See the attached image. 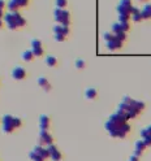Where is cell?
Listing matches in <instances>:
<instances>
[{
    "label": "cell",
    "instance_id": "1",
    "mask_svg": "<svg viewBox=\"0 0 151 161\" xmlns=\"http://www.w3.org/2000/svg\"><path fill=\"white\" fill-rule=\"evenodd\" d=\"M126 121L128 120L124 116L115 112L113 114H111L108 121L104 124V128L112 138H125V135L130 131V125Z\"/></svg>",
    "mask_w": 151,
    "mask_h": 161
},
{
    "label": "cell",
    "instance_id": "2",
    "mask_svg": "<svg viewBox=\"0 0 151 161\" xmlns=\"http://www.w3.org/2000/svg\"><path fill=\"white\" fill-rule=\"evenodd\" d=\"M117 113H120L121 116H124L126 120H130V118H134L135 116L138 114V112L135 110L134 107H131L130 104L125 103V101H121V103L119 104L117 107Z\"/></svg>",
    "mask_w": 151,
    "mask_h": 161
},
{
    "label": "cell",
    "instance_id": "3",
    "mask_svg": "<svg viewBox=\"0 0 151 161\" xmlns=\"http://www.w3.org/2000/svg\"><path fill=\"white\" fill-rule=\"evenodd\" d=\"M53 17H55L56 22L61 23V25H67L69 26V21H70V14L65 9H61V8H56L53 11Z\"/></svg>",
    "mask_w": 151,
    "mask_h": 161
},
{
    "label": "cell",
    "instance_id": "4",
    "mask_svg": "<svg viewBox=\"0 0 151 161\" xmlns=\"http://www.w3.org/2000/svg\"><path fill=\"white\" fill-rule=\"evenodd\" d=\"M131 11H133V5H131V0H120V4L117 7L119 16L129 17L131 16Z\"/></svg>",
    "mask_w": 151,
    "mask_h": 161
},
{
    "label": "cell",
    "instance_id": "5",
    "mask_svg": "<svg viewBox=\"0 0 151 161\" xmlns=\"http://www.w3.org/2000/svg\"><path fill=\"white\" fill-rule=\"evenodd\" d=\"M13 118L11 114H5L3 117V131L4 133H12V131L16 129L13 125Z\"/></svg>",
    "mask_w": 151,
    "mask_h": 161
},
{
    "label": "cell",
    "instance_id": "6",
    "mask_svg": "<svg viewBox=\"0 0 151 161\" xmlns=\"http://www.w3.org/2000/svg\"><path fill=\"white\" fill-rule=\"evenodd\" d=\"M53 143L52 136L48 134L47 130H41L39 131V144L41 145H50Z\"/></svg>",
    "mask_w": 151,
    "mask_h": 161
},
{
    "label": "cell",
    "instance_id": "7",
    "mask_svg": "<svg viewBox=\"0 0 151 161\" xmlns=\"http://www.w3.org/2000/svg\"><path fill=\"white\" fill-rule=\"evenodd\" d=\"M123 101H125V103L130 104L131 107H134L135 110H137L138 113L145 108V104L142 103V101H139V100H134V99H131V97H129V96H124V97H123Z\"/></svg>",
    "mask_w": 151,
    "mask_h": 161
},
{
    "label": "cell",
    "instance_id": "8",
    "mask_svg": "<svg viewBox=\"0 0 151 161\" xmlns=\"http://www.w3.org/2000/svg\"><path fill=\"white\" fill-rule=\"evenodd\" d=\"M111 30H112V33H113L116 37L120 39V40H125V39H126V33L123 30V27H121L120 22L113 23V25H112V27H111Z\"/></svg>",
    "mask_w": 151,
    "mask_h": 161
},
{
    "label": "cell",
    "instance_id": "9",
    "mask_svg": "<svg viewBox=\"0 0 151 161\" xmlns=\"http://www.w3.org/2000/svg\"><path fill=\"white\" fill-rule=\"evenodd\" d=\"M4 21H5L7 26L11 29V30H14V29H17V22H16V18H14V14L12 12H9L7 14H4Z\"/></svg>",
    "mask_w": 151,
    "mask_h": 161
},
{
    "label": "cell",
    "instance_id": "10",
    "mask_svg": "<svg viewBox=\"0 0 151 161\" xmlns=\"http://www.w3.org/2000/svg\"><path fill=\"white\" fill-rule=\"evenodd\" d=\"M47 149H48V152H50V159H52L53 161H60L61 153H60L59 148L55 147L53 144H50V145H47Z\"/></svg>",
    "mask_w": 151,
    "mask_h": 161
},
{
    "label": "cell",
    "instance_id": "11",
    "mask_svg": "<svg viewBox=\"0 0 151 161\" xmlns=\"http://www.w3.org/2000/svg\"><path fill=\"white\" fill-rule=\"evenodd\" d=\"M106 46H107V48H108V50L116 51V50H119V48H121V46H123V40H120L119 38H115L113 40L106 42Z\"/></svg>",
    "mask_w": 151,
    "mask_h": 161
},
{
    "label": "cell",
    "instance_id": "12",
    "mask_svg": "<svg viewBox=\"0 0 151 161\" xmlns=\"http://www.w3.org/2000/svg\"><path fill=\"white\" fill-rule=\"evenodd\" d=\"M26 75V70L23 69L22 66H16L14 69L12 70V77L14 78V79H23Z\"/></svg>",
    "mask_w": 151,
    "mask_h": 161
},
{
    "label": "cell",
    "instance_id": "13",
    "mask_svg": "<svg viewBox=\"0 0 151 161\" xmlns=\"http://www.w3.org/2000/svg\"><path fill=\"white\" fill-rule=\"evenodd\" d=\"M34 152H37L38 155H41L43 159H48L50 157V152H48V149H47V147H43V145H41V144H38V145H35L34 147Z\"/></svg>",
    "mask_w": 151,
    "mask_h": 161
},
{
    "label": "cell",
    "instance_id": "14",
    "mask_svg": "<svg viewBox=\"0 0 151 161\" xmlns=\"http://www.w3.org/2000/svg\"><path fill=\"white\" fill-rule=\"evenodd\" d=\"M141 136H142V139L146 140L147 145H151V125L141 130Z\"/></svg>",
    "mask_w": 151,
    "mask_h": 161
},
{
    "label": "cell",
    "instance_id": "15",
    "mask_svg": "<svg viewBox=\"0 0 151 161\" xmlns=\"http://www.w3.org/2000/svg\"><path fill=\"white\" fill-rule=\"evenodd\" d=\"M53 33L55 34H63V35H68L69 33V26L67 25H61V23H57V25L53 26Z\"/></svg>",
    "mask_w": 151,
    "mask_h": 161
},
{
    "label": "cell",
    "instance_id": "16",
    "mask_svg": "<svg viewBox=\"0 0 151 161\" xmlns=\"http://www.w3.org/2000/svg\"><path fill=\"white\" fill-rule=\"evenodd\" d=\"M48 126H50V118L46 114H42L39 117V128L41 130H48Z\"/></svg>",
    "mask_w": 151,
    "mask_h": 161
},
{
    "label": "cell",
    "instance_id": "17",
    "mask_svg": "<svg viewBox=\"0 0 151 161\" xmlns=\"http://www.w3.org/2000/svg\"><path fill=\"white\" fill-rule=\"evenodd\" d=\"M131 18H133V21H135V22H139L141 19H143L142 11L137 7H133V11H131Z\"/></svg>",
    "mask_w": 151,
    "mask_h": 161
},
{
    "label": "cell",
    "instance_id": "18",
    "mask_svg": "<svg viewBox=\"0 0 151 161\" xmlns=\"http://www.w3.org/2000/svg\"><path fill=\"white\" fill-rule=\"evenodd\" d=\"M146 147H149L147 143H146V140H145V139H141V140H137V142H135V147H134V149H137V151H141V152H143Z\"/></svg>",
    "mask_w": 151,
    "mask_h": 161
},
{
    "label": "cell",
    "instance_id": "19",
    "mask_svg": "<svg viewBox=\"0 0 151 161\" xmlns=\"http://www.w3.org/2000/svg\"><path fill=\"white\" fill-rule=\"evenodd\" d=\"M14 18H16V22H17V26L18 27H21V26H25V23H26V19L23 18L22 16L18 12H14Z\"/></svg>",
    "mask_w": 151,
    "mask_h": 161
},
{
    "label": "cell",
    "instance_id": "20",
    "mask_svg": "<svg viewBox=\"0 0 151 161\" xmlns=\"http://www.w3.org/2000/svg\"><path fill=\"white\" fill-rule=\"evenodd\" d=\"M38 85H39L41 87H43L46 91L50 90V83H48L47 78H45V77H39V78H38Z\"/></svg>",
    "mask_w": 151,
    "mask_h": 161
},
{
    "label": "cell",
    "instance_id": "21",
    "mask_svg": "<svg viewBox=\"0 0 151 161\" xmlns=\"http://www.w3.org/2000/svg\"><path fill=\"white\" fill-rule=\"evenodd\" d=\"M142 17H143V19H146V18H151V5H145L142 9Z\"/></svg>",
    "mask_w": 151,
    "mask_h": 161
},
{
    "label": "cell",
    "instance_id": "22",
    "mask_svg": "<svg viewBox=\"0 0 151 161\" xmlns=\"http://www.w3.org/2000/svg\"><path fill=\"white\" fill-rule=\"evenodd\" d=\"M22 58L25 61H31L33 58H34V53L31 50H26V51H23L22 52Z\"/></svg>",
    "mask_w": 151,
    "mask_h": 161
},
{
    "label": "cell",
    "instance_id": "23",
    "mask_svg": "<svg viewBox=\"0 0 151 161\" xmlns=\"http://www.w3.org/2000/svg\"><path fill=\"white\" fill-rule=\"evenodd\" d=\"M96 96V90L95 89H87L85 91V97L86 99H94Z\"/></svg>",
    "mask_w": 151,
    "mask_h": 161
},
{
    "label": "cell",
    "instance_id": "24",
    "mask_svg": "<svg viewBox=\"0 0 151 161\" xmlns=\"http://www.w3.org/2000/svg\"><path fill=\"white\" fill-rule=\"evenodd\" d=\"M29 157H30L31 161H45V159H43L41 155H38L37 152H34V151H31V152L29 153Z\"/></svg>",
    "mask_w": 151,
    "mask_h": 161
},
{
    "label": "cell",
    "instance_id": "25",
    "mask_svg": "<svg viewBox=\"0 0 151 161\" xmlns=\"http://www.w3.org/2000/svg\"><path fill=\"white\" fill-rule=\"evenodd\" d=\"M8 8H9V12H12V13H14V12H17L18 11V8H20V5L16 3V2H13V0H11V2L8 3Z\"/></svg>",
    "mask_w": 151,
    "mask_h": 161
},
{
    "label": "cell",
    "instance_id": "26",
    "mask_svg": "<svg viewBox=\"0 0 151 161\" xmlns=\"http://www.w3.org/2000/svg\"><path fill=\"white\" fill-rule=\"evenodd\" d=\"M57 64V60L55 56H47L46 57V65L48 66H55Z\"/></svg>",
    "mask_w": 151,
    "mask_h": 161
},
{
    "label": "cell",
    "instance_id": "27",
    "mask_svg": "<svg viewBox=\"0 0 151 161\" xmlns=\"http://www.w3.org/2000/svg\"><path fill=\"white\" fill-rule=\"evenodd\" d=\"M67 0H56V8H61L64 9L67 7Z\"/></svg>",
    "mask_w": 151,
    "mask_h": 161
},
{
    "label": "cell",
    "instance_id": "28",
    "mask_svg": "<svg viewBox=\"0 0 151 161\" xmlns=\"http://www.w3.org/2000/svg\"><path fill=\"white\" fill-rule=\"evenodd\" d=\"M41 47H42L41 40H38V39H33V40H31V48H41Z\"/></svg>",
    "mask_w": 151,
    "mask_h": 161
},
{
    "label": "cell",
    "instance_id": "29",
    "mask_svg": "<svg viewBox=\"0 0 151 161\" xmlns=\"http://www.w3.org/2000/svg\"><path fill=\"white\" fill-rule=\"evenodd\" d=\"M76 68H77V69H82V68H85L84 60H81V58H77V60H76Z\"/></svg>",
    "mask_w": 151,
    "mask_h": 161
},
{
    "label": "cell",
    "instance_id": "30",
    "mask_svg": "<svg viewBox=\"0 0 151 161\" xmlns=\"http://www.w3.org/2000/svg\"><path fill=\"white\" fill-rule=\"evenodd\" d=\"M55 39L57 42H64L65 40V35H63V34H55Z\"/></svg>",
    "mask_w": 151,
    "mask_h": 161
},
{
    "label": "cell",
    "instance_id": "31",
    "mask_svg": "<svg viewBox=\"0 0 151 161\" xmlns=\"http://www.w3.org/2000/svg\"><path fill=\"white\" fill-rule=\"evenodd\" d=\"M13 125H14V128L21 126V120L18 118V117H14V118H13Z\"/></svg>",
    "mask_w": 151,
    "mask_h": 161
},
{
    "label": "cell",
    "instance_id": "32",
    "mask_svg": "<svg viewBox=\"0 0 151 161\" xmlns=\"http://www.w3.org/2000/svg\"><path fill=\"white\" fill-rule=\"evenodd\" d=\"M13 2H16L20 7H25V5H27V0H13Z\"/></svg>",
    "mask_w": 151,
    "mask_h": 161
},
{
    "label": "cell",
    "instance_id": "33",
    "mask_svg": "<svg viewBox=\"0 0 151 161\" xmlns=\"http://www.w3.org/2000/svg\"><path fill=\"white\" fill-rule=\"evenodd\" d=\"M128 161H138V157H137V156H134V155H131Z\"/></svg>",
    "mask_w": 151,
    "mask_h": 161
},
{
    "label": "cell",
    "instance_id": "34",
    "mask_svg": "<svg viewBox=\"0 0 151 161\" xmlns=\"http://www.w3.org/2000/svg\"><path fill=\"white\" fill-rule=\"evenodd\" d=\"M5 7V3H4V0H0V9H3Z\"/></svg>",
    "mask_w": 151,
    "mask_h": 161
},
{
    "label": "cell",
    "instance_id": "35",
    "mask_svg": "<svg viewBox=\"0 0 151 161\" xmlns=\"http://www.w3.org/2000/svg\"><path fill=\"white\" fill-rule=\"evenodd\" d=\"M4 14H3V9H0V18H3Z\"/></svg>",
    "mask_w": 151,
    "mask_h": 161
},
{
    "label": "cell",
    "instance_id": "36",
    "mask_svg": "<svg viewBox=\"0 0 151 161\" xmlns=\"http://www.w3.org/2000/svg\"><path fill=\"white\" fill-rule=\"evenodd\" d=\"M2 26H3V21H2V18H0V29H2Z\"/></svg>",
    "mask_w": 151,
    "mask_h": 161
},
{
    "label": "cell",
    "instance_id": "37",
    "mask_svg": "<svg viewBox=\"0 0 151 161\" xmlns=\"http://www.w3.org/2000/svg\"><path fill=\"white\" fill-rule=\"evenodd\" d=\"M139 2H146V0H139Z\"/></svg>",
    "mask_w": 151,
    "mask_h": 161
}]
</instances>
